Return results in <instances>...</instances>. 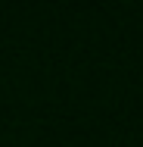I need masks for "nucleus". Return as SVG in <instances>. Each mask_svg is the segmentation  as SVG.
<instances>
[]
</instances>
